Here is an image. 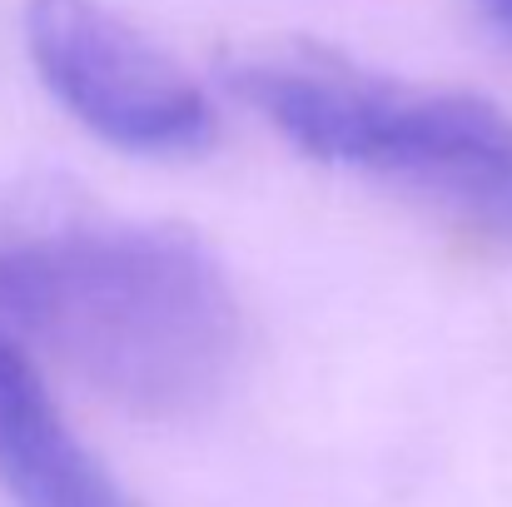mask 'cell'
<instances>
[{
    "label": "cell",
    "instance_id": "6da1fadb",
    "mask_svg": "<svg viewBox=\"0 0 512 507\" xmlns=\"http://www.w3.org/2000/svg\"><path fill=\"white\" fill-rule=\"evenodd\" d=\"M0 334L125 413L184 418L224 393L244 319L194 234L75 219L0 244Z\"/></svg>",
    "mask_w": 512,
    "mask_h": 507
},
{
    "label": "cell",
    "instance_id": "7a4b0ae2",
    "mask_svg": "<svg viewBox=\"0 0 512 507\" xmlns=\"http://www.w3.org/2000/svg\"><path fill=\"white\" fill-rule=\"evenodd\" d=\"M229 85L299 155L398 184L512 249V115L488 95L403 85L319 45L249 55Z\"/></svg>",
    "mask_w": 512,
    "mask_h": 507
},
{
    "label": "cell",
    "instance_id": "3957f363",
    "mask_svg": "<svg viewBox=\"0 0 512 507\" xmlns=\"http://www.w3.org/2000/svg\"><path fill=\"white\" fill-rule=\"evenodd\" d=\"M20 35L40 85L110 150L179 160L214 145L199 80L105 0H25Z\"/></svg>",
    "mask_w": 512,
    "mask_h": 507
},
{
    "label": "cell",
    "instance_id": "277c9868",
    "mask_svg": "<svg viewBox=\"0 0 512 507\" xmlns=\"http://www.w3.org/2000/svg\"><path fill=\"white\" fill-rule=\"evenodd\" d=\"M0 488L15 507H140L80 443L10 334H0Z\"/></svg>",
    "mask_w": 512,
    "mask_h": 507
},
{
    "label": "cell",
    "instance_id": "5b68a950",
    "mask_svg": "<svg viewBox=\"0 0 512 507\" xmlns=\"http://www.w3.org/2000/svg\"><path fill=\"white\" fill-rule=\"evenodd\" d=\"M483 10H488V20L498 25V30H508L512 35V0H478Z\"/></svg>",
    "mask_w": 512,
    "mask_h": 507
}]
</instances>
